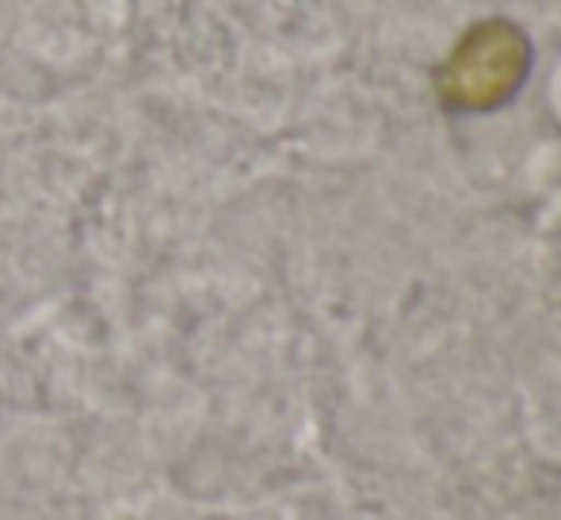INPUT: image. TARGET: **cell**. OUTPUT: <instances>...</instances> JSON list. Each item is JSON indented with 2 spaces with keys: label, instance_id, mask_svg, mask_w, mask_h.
<instances>
[{
  "label": "cell",
  "instance_id": "cell-1",
  "mask_svg": "<svg viewBox=\"0 0 561 520\" xmlns=\"http://www.w3.org/2000/svg\"><path fill=\"white\" fill-rule=\"evenodd\" d=\"M531 74V38L519 23L485 20L462 35L436 77L450 112H493L524 89Z\"/></svg>",
  "mask_w": 561,
  "mask_h": 520
}]
</instances>
